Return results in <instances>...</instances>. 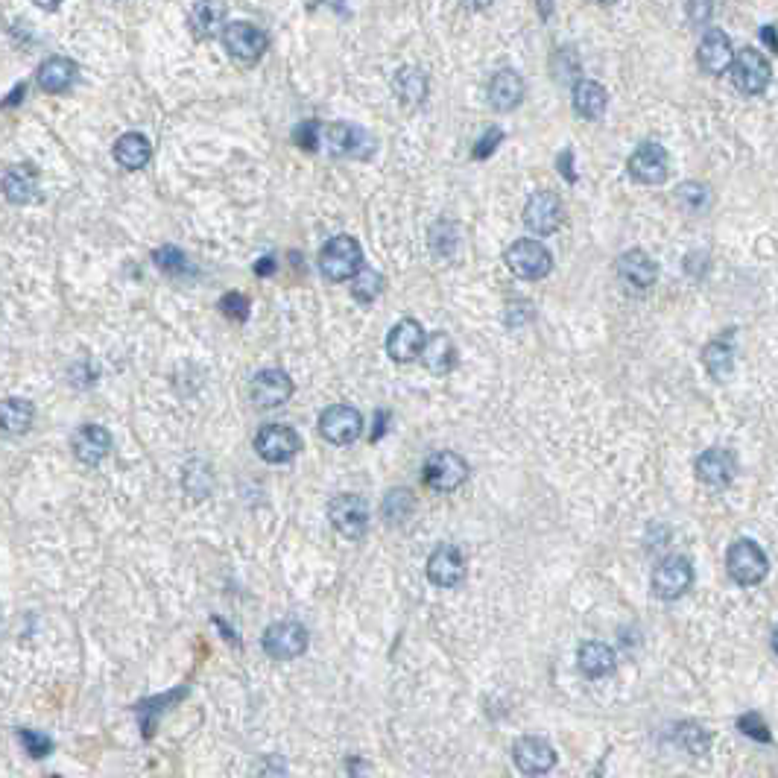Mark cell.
Returning <instances> with one entry per match:
<instances>
[{
  "label": "cell",
  "mask_w": 778,
  "mask_h": 778,
  "mask_svg": "<svg viewBox=\"0 0 778 778\" xmlns=\"http://www.w3.org/2000/svg\"><path fill=\"white\" fill-rule=\"evenodd\" d=\"M360 270H363V249H360V243L354 237L337 234V237H331L322 246V252H319V273L325 275L328 281H334V284L349 281Z\"/></svg>",
  "instance_id": "cell-1"
},
{
  "label": "cell",
  "mask_w": 778,
  "mask_h": 778,
  "mask_svg": "<svg viewBox=\"0 0 778 778\" xmlns=\"http://www.w3.org/2000/svg\"><path fill=\"white\" fill-rule=\"evenodd\" d=\"M726 571L738 585H758L770 574V559L752 539H738L726 553Z\"/></svg>",
  "instance_id": "cell-2"
},
{
  "label": "cell",
  "mask_w": 778,
  "mask_h": 778,
  "mask_svg": "<svg viewBox=\"0 0 778 778\" xmlns=\"http://www.w3.org/2000/svg\"><path fill=\"white\" fill-rule=\"evenodd\" d=\"M506 267L509 273L521 281H539L545 278L553 270V255L547 252L542 243L530 240V237H521L515 240L509 249H506Z\"/></svg>",
  "instance_id": "cell-3"
},
{
  "label": "cell",
  "mask_w": 778,
  "mask_h": 778,
  "mask_svg": "<svg viewBox=\"0 0 778 778\" xmlns=\"http://www.w3.org/2000/svg\"><path fill=\"white\" fill-rule=\"evenodd\" d=\"M770 79H773V65L770 59L755 50V47H746L735 56V65H732V82L738 88L740 94L746 97H758L770 88Z\"/></svg>",
  "instance_id": "cell-4"
},
{
  "label": "cell",
  "mask_w": 778,
  "mask_h": 778,
  "mask_svg": "<svg viewBox=\"0 0 778 778\" xmlns=\"http://www.w3.org/2000/svg\"><path fill=\"white\" fill-rule=\"evenodd\" d=\"M264 653L275 662H293L308 650V629L296 621L273 623L261 638Z\"/></svg>",
  "instance_id": "cell-5"
},
{
  "label": "cell",
  "mask_w": 778,
  "mask_h": 778,
  "mask_svg": "<svg viewBox=\"0 0 778 778\" xmlns=\"http://www.w3.org/2000/svg\"><path fill=\"white\" fill-rule=\"evenodd\" d=\"M319 147L337 158H366L375 150V141H372L360 126L328 123V126H322V141H319Z\"/></svg>",
  "instance_id": "cell-6"
},
{
  "label": "cell",
  "mask_w": 778,
  "mask_h": 778,
  "mask_svg": "<svg viewBox=\"0 0 778 778\" xmlns=\"http://www.w3.org/2000/svg\"><path fill=\"white\" fill-rule=\"evenodd\" d=\"M328 518L334 524V530L343 536V539H363L366 530H369V504L366 498L360 495H337L331 506H328Z\"/></svg>",
  "instance_id": "cell-7"
},
{
  "label": "cell",
  "mask_w": 778,
  "mask_h": 778,
  "mask_svg": "<svg viewBox=\"0 0 778 778\" xmlns=\"http://www.w3.org/2000/svg\"><path fill=\"white\" fill-rule=\"evenodd\" d=\"M255 451L264 463H290L302 451V436L290 425H264L255 436Z\"/></svg>",
  "instance_id": "cell-8"
},
{
  "label": "cell",
  "mask_w": 778,
  "mask_h": 778,
  "mask_svg": "<svg viewBox=\"0 0 778 778\" xmlns=\"http://www.w3.org/2000/svg\"><path fill=\"white\" fill-rule=\"evenodd\" d=\"M694 585V565L685 556H667L653 571V594L659 600H679Z\"/></svg>",
  "instance_id": "cell-9"
},
{
  "label": "cell",
  "mask_w": 778,
  "mask_h": 778,
  "mask_svg": "<svg viewBox=\"0 0 778 778\" xmlns=\"http://www.w3.org/2000/svg\"><path fill=\"white\" fill-rule=\"evenodd\" d=\"M468 463L460 457V454H454V451H436V454H430L428 460H425V468H422V474H425V483H428L430 489H436V492H454V489H460L463 483L468 480Z\"/></svg>",
  "instance_id": "cell-10"
},
{
  "label": "cell",
  "mask_w": 778,
  "mask_h": 778,
  "mask_svg": "<svg viewBox=\"0 0 778 778\" xmlns=\"http://www.w3.org/2000/svg\"><path fill=\"white\" fill-rule=\"evenodd\" d=\"M360 430H363V416L357 407H349V404L325 407L319 416V433L331 445H351L360 436Z\"/></svg>",
  "instance_id": "cell-11"
},
{
  "label": "cell",
  "mask_w": 778,
  "mask_h": 778,
  "mask_svg": "<svg viewBox=\"0 0 778 778\" xmlns=\"http://www.w3.org/2000/svg\"><path fill=\"white\" fill-rule=\"evenodd\" d=\"M629 176L641 185H662L670 173V158L667 150L656 141H644L632 156H629Z\"/></svg>",
  "instance_id": "cell-12"
},
{
  "label": "cell",
  "mask_w": 778,
  "mask_h": 778,
  "mask_svg": "<svg viewBox=\"0 0 778 778\" xmlns=\"http://www.w3.org/2000/svg\"><path fill=\"white\" fill-rule=\"evenodd\" d=\"M562 220H565L562 199L556 194H550V191L533 194L527 199V205H524V226L533 234H542V237H545V234L559 232Z\"/></svg>",
  "instance_id": "cell-13"
},
{
  "label": "cell",
  "mask_w": 778,
  "mask_h": 778,
  "mask_svg": "<svg viewBox=\"0 0 778 778\" xmlns=\"http://www.w3.org/2000/svg\"><path fill=\"white\" fill-rule=\"evenodd\" d=\"M223 41H226V50L232 53L237 62L243 65H255L264 53H267V36L264 30L246 24V21H234L223 30Z\"/></svg>",
  "instance_id": "cell-14"
},
{
  "label": "cell",
  "mask_w": 778,
  "mask_h": 778,
  "mask_svg": "<svg viewBox=\"0 0 778 778\" xmlns=\"http://www.w3.org/2000/svg\"><path fill=\"white\" fill-rule=\"evenodd\" d=\"M428 346V334L416 319H401L387 337V354L395 363H413L422 360V351Z\"/></svg>",
  "instance_id": "cell-15"
},
{
  "label": "cell",
  "mask_w": 778,
  "mask_h": 778,
  "mask_svg": "<svg viewBox=\"0 0 778 778\" xmlns=\"http://www.w3.org/2000/svg\"><path fill=\"white\" fill-rule=\"evenodd\" d=\"M255 407L261 410H275L281 404H287L293 398V381L287 372L281 369H264L252 378V389H249Z\"/></svg>",
  "instance_id": "cell-16"
},
{
  "label": "cell",
  "mask_w": 778,
  "mask_h": 778,
  "mask_svg": "<svg viewBox=\"0 0 778 778\" xmlns=\"http://www.w3.org/2000/svg\"><path fill=\"white\" fill-rule=\"evenodd\" d=\"M512 758L515 767L527 776H545L556 767V749L545 738H533V735L521 738L512 746Z\"/></svg>",
  "instance_id": "cell-17"
},
{
  "label": "cell",
  "mask_w": 778,
  "mask_h": 778,
  "mask_svg": "<svg viewBox=\"0 0 778 778\" xmlns=\"http://www.w3.org/2000/svg\"><path fill=\"white\" fill-rule=\"evenodd\" d=\"M428 580L436 588H457L466 580V559H463L460 547L442 545L430 553Z\"/></svg>",
  "instance_id": "cell-18"
},
{
  "label": "cell",
  "mask_w": 778,
  "mask_h": 778,
  "mask_svg": "<svg viewBox=\"0 0 778 778\" xmlns=\"http://www.w3.org/2000/svg\"><path fill=\"white\" fill-rule=\"evenodd\" d=\"M694 471L700 477V483L705 486H714V489H726L735 474H738V463H735V454L726 451V448H708L702 451L694 463Z\"/></svg>",
  "instance_id": "cell-19"
},
{
  "label": "cell",
  "mask_w": 778,
  "mask_h": 778,
  "mask_svg": "<svg viewBox=\"0 0 778 778\" xmlns=\"http://www.w3.org/2000/svg\"><path fill=\"white\" fill-rule=\"evenodd\" d=\"M697 59H700L702 71H708L711 77H723L726 71H732L735 65V50H732V41L723 30H708L700 41V50H697Z\"/></svg>",
  "instance_id": "cell-20"
},
{
  "label": "cell",
  "mask_w": 778,
  "mask_h": 778,
  "mask_svg": "<svg viewBox=\"0 0 778 778\" xmlns=\"http://www.w3.org/2000/svg\"><path fill=\"white\" fill-rule=\"evenodd\" d=\"M71 448H74L79 463L97 466V463H103V460L109 457V451H112V433L106 428H100V425H82V428L74 433V439H71Z\"/></svg>",
  "instance_id": "cell-21"
},
{
  "label": "cell",
  "mask_w": 778,
  "mask_h": 778,
  "mask_svg": "<svg viewBox=\"0 0 778 778\" xmlns=\"http://www.w3.org/2000/svg\"><path fill=\"white\" fill-rule=\"evenodd\" d=\"M618 275L635 290H650L659 281V264L644 249H629L618 258Z\"/></svg>",
  "instance_id": "cell-22"
},
{
  "label": "cell",
  "mask_w": 778,
  "mask_h": 778,
  "mask_svg": "<svg viewBox=\"0 0 778 778\" xmlns=\"http://www.w3.org/2000/svg\"><path fill=\"white\" fill-rule=\"evenodd\" d=\"M3 194L15 205H27L39 196V173L33 164H18L9 167L3 176Z\"/></svg>",
  "instance_id": "cell-23"
},
{
  "label": "cell",
  "mask_w": 778,
  "mask_h": 778,
  "mask_svg": "<svg viewBox=\"0 0 778 778\" xmlns=\"http://www.w3.org/2000/svg\"><path fill=\"white\" fill-rule=\"evenodd\" d=\"M606 106H609V91L594 82V79H580L574 85V112L585 120H600L606 115Z\"/></svg>",
  "instance_id": "cell-24"
},
{
  "label": "cell",
  "mask_w": 778,
  "mask_h": 778,
  "mask_svg": "<svg viewBox=\"0 0 778 778\" xmlns=\"http://www.w3.org/2000/svg\"><path fill=\"white\" fill-rule=\"evenodd\" d=\"M524 100V79L515 71H498L489 82V103L498 112H512Z\"/></svg>",
  "instance_id": "cell-25"
},
{
  "label": "cell",
  "mask_w": 778,
  "mask_h": 778,
  "mask_svg": "<svg viewBox=\"0 0 778 778\" xmlns=\"http://www.w3.org/2000/svg\"><path fill=\"white\" fill-rule=\"evenodd\" d=\"M615 650L603 641H585L583 647L577 650V664L583 670V676L588 679H603L615 670Z\"/></svg>",
  "instance_id": "cell-26"
},
{
  "label": "cell",
  "mask_w": 778,
  "mask_h": 778,
  "mask_svg": "<svg viewBox=\"0 0 778 778\" xmlns=\"http://www.w3.org/2000/svg\"><path fill=\"white\" fill-rule=\"evenodd\" d=\"M77 82V62L65 56H50L39 68V85L47 94H65Z\"/></svg>",
  "instance_id": "cell-27"
},
{
  "label": "cell",
  "mask_w": 778,
  "mask_h": 778,
  "mask_svg": "<svg viewBox=\"0 0 778 778\" xmlns=\"http://www.w3.org/2000/svg\"><path fill=\"white\" fill-rule=\"evenodd\" d=\"M226 3L223 0H196L191 9V30L196 39H214L223 30Z\"/></svg>",
  "instance_id": "cell-28"
},
{
  "label": "cell",
  "mask_w": 778,
  "mask_h": 778,
  "mask_svg": "<svg viewBox=\"0 0 778 778\" xmlns=\"http://www.w3.org/2000/svg\"><path fill=\"white\" fill-rule=\"evenodd\" d=\"M150 156H153V147H150V141H147L141 132H126V135L117 138L115 158L123 170H141V167H147Z\"/></svg>",
  "instance_id": "cell-29"
},
{
  "label": "cell",
  "mask_w": 778,
  "mask_h": 778,
  "mask_svg": "<svg viewBox=\"0 0 778 778\" xmlns=\"http://www.w3.org/2000/svg\"><path fill=\"white\" fill-rule=\"evenodd\" d=\"M422 363L428 366L433 375H448L454 369V363H457V349H454L451 337L442 334V331L430 334L428 346L422 351Z\"/></svg>",
  "instance_id": "cell-30"
},
{
  "label": "cell",
  "mask_w": 778,
  "mask_h": 778,
  "mask_svg": "<svg viewBox=\"0 0 778 778\" xmlns=\"http://www.w3.org/2000/svg\"><path fill=\"white\" fill-rule=\"evenodd\" d=\"M33 416H36V407L27 398H3V404H0V422L9 436L27 433L33 425Z\"/></svg>",
  "instance_id": "cell-31"
},
{
  "label": "cell",
  "mask_w": 778,
  "mask_h": 778,
  "mask_svg": "<svg viewBox=\"0 0 778 778\" xmlns=\"http://www.w3.org/2000/svg\"><path fill=\"white\" fill-rule=\"evenodd\" d=\"M702 363H705L708 375H711L717 384L729 381V375H732V369H735V349H732V343H729V340H711V343L705 346V351H702Z\"/></svg>",
  "instance_id": "cell-32"
},
{
  "label": "cell",
  "mask_w": 778,
  "mask_h": 778,
  "mask_svg": "<svg viewBox=\"0 0 778 778\" xmlns=\"http://www.w3.org/2000/svg\"><path fill=\"white\" fill-rule=\"evenodd\" d=\"M413 512H416V495L410 489H392L381 504V515L387 524H404L410 521Z\"/></svg>",
  "instance_id": "cell-33"
},
{
  "label": "cell",
  "mask_w": 778,
  "mask_h": 778,
  "mask_svg": "<svg viewBox=\"0 0 778 778\" xmlns=\"http://www.w3.org/2000/svg\"><path fill=\"white\" fill-rule=\"evenodd\" d=\"M387 287V281H384V275L378 273V270H360V273L351 278V296L360 302V305H372L378 296H381V290Z\"/></svg>",
  "instance_id": "cell-34"
},
{
  "label": "cell",
  "mask_w": 778,
  "mask_h": 778,
  "mask_svg": "<svg viewBox=\"0 0 778 778\" xmlns=\"http://www.w3.org/2000/svg\"><path fill=\"white\" fill-rule=\"evenodd\" d=\"M395 91H398V97L404 100V103H422L425 100V94H428V82L425 77L419 74V71H413V68H404L398 79H395Z\"/></svg>",
  "instance_id": "cell-35"
},
{
  "label": "cell",
  "mask_w": 778,
  "mask_h": 778,
  "mask_svg": "<svg viewBox=\"0 0 778 778\" xmlns=\"http://www.w3.org/2000/svg\"><path fill=\"white\" fill-rule=\"evenodd\" d=\"M153 261H156L161 273H188V258L179 246H161L153 252Z\"/></svg>",
  "instance_id": "cell-36"
},
{
  "label": "cell",
  "mask_w": 778,
  "mask_h": 778,
  "mask_svg": "<svg viewBox=\"0 0 778 778\" xmlns=\"http://www.w3.org/2000/svg\"><path fill=\"white\" fill-rule=\"evenodd\" d=\"M738 732L746 738L758 740V743H770V726L764 723V717L758 711H746L738 717Z\"/></svg>",
  "instance_id": "cell-37"
},
{
  "label": "cell",
  "mask_w": 778,
  "mask_h": 778,
  "mask_svg": "<svg viewBox=\"0 0 778 778\" xmlns=\"http://www.w3.org/2000/svg\"><path fill=\"white\" fill-rule=\"evenodd\" d=\"M18 740H21V746L27 749V755L30 758H47L50 752H53V740L47 738V735H41V732H33V729H21L18 732Z\"/></svg>",
  "instance_id": "cell-38"
},
{
  "label": "cell",
  "mask_w": 778,
  "mask_h": 778,
  "mask_svg": "<svg viewBox=\"0 0 778 778\" xmlns=\"http://www.w3.org/2000/svg\"><path fill=\"white\" fill-rule=\"evenodd\" d=\"M679 743L691 752V755H702L705 749H708V732L697 726V723H682L679 726Z\"/></svg>",
  "instance_id": "cell-39"
},
{
  "label": "cell",
  "mask_w": 778,
  "mask_h": 778,
  "mask_svg": "<svg viewBox=\"0 0 778 778\" xmlns=\"http://www.w3.org/2000/svg\"><path fill=\"white\" fill-rule=\"evenodd\" d=\"M293 141H296L302 150L316 153V150H319V141H322V123H316V120H305L302 126H296Z\"/></svg>",
  "instance_id": "cell-40"
},
{
  "label": "cell",
  "mask_w": 778,
  "mask_h": 778,
  "mask_svg": "<svg viewBox=\"0 0 778 778\" xmlns=\"http://www.w3.org/2000/svg\"><path fill=\"white\" fill-rule=\"evenodd\" d=\"M220 311L226 313L229 319H237V322H246L249 319V299L243 293H226L220 299Z\"/></svg>",
  "instance_id": "cell-41"
},
{
  "label": "cell",
  "mask_w": 778,
  "mask_h": 778,
  "mask_svg": "<svg viewBox=\"0 0 778 778\" xmlns=\"http://www.w3.org/2000/svg\"><path fill=\"white\" fill-rule=\"evenodd\" d=\"M676 196H679L682 205H688V208H694V211H700V208L708 205V188H702V185H697V182L682 185V188L676 191Z\"/></svg>",
  "instance_id": "cell-42"
},
{
  "label": "cell",
  "mask_w": 778,
  "mask_h": 778,
  "mask_svg": "<svg viewBox=\"0 0 778 778\" xmlns=\"http://www.w3.org/2000/svg\"><path fill=\"white\" fill-rule=\"evenodd\" d=\"M504 141V132L501 129H489L483 138H480V144L474 147V158H486V156H492L495 153V147Z\"/></svg>",
  "instance_id": "cell-43"
},
{
  "label": "cell",
  "mask_w": 778,
  "mask_h": 778,
  "mask_svg": "<svg viewBox=\"0 0 778 778\" xmlns=\"http://www.w3.org/2000/svg\"><path fill=\"white\" fill-rule=\"evenodd\" d=\"M688 15H691L694 24H705L708 15H711V0H691L688 3Z\"/></svg>",
  "instance_id": "cell-44"
},
{
  "label": "cell",
  "mask_w": 778,
  "mask_h": 778,
  "mask_svg": "<svg viewBox=\"0 0 778 778\" xmlns=\"http://www.w3.org/2000/svg\"><path fill=\"white\" fill-rule=\"evenodd\" d=\"M571 161H574V153L571 150H565L562 156H559V170H562V176L568 179V182H577V173H574V167H571Z\"/></svg>",
  "instance_id": "cell-45"
},
{
  "label": "cell",
  "mask_w": 778,
  "mask_h": 778,
  "mask_svg": "<svg viewBox=\"0 0 778 778\" xmlns=\"http://www.w3.org/2000/svg\"><path fill=\"white\" fill-rule=\"evenodd\" d=\"M761 41H764V44H767V47H770V50H773V53H776V56H778V33H776V27H764V30H761Z\"/></svg>",
  "instance_id": "cell-46"
},
{
  "label": "cell",
  "mask_w": 778,
  "mask_h": 778,
  "mask_svg": "<svg viewBox=\"0 0 778 778\" xmlns=\"http://www.w3.org/2000/svg\"><path fill=\"white\" fill-rule=\"evenodd\" d=\"M273 270H275V258H270V255L261 258V261L255 264V275H273Z\"/></svg>",
  "instance_id": "cell-47"
},
{
  "label": "cell",
  "mask_w": 778,
  "mask_h": 778,
  "mask_svg": "<svg viewBox=\"0 0 778 778\" xmlns=\"http://www.w3.org/2000/svg\"><path fill=\"white\" fill-rule=\"evenodd\" d=\"M387 422H389L387 410H384V413H378V430L372 433V439H381V436H384V428H387Z\"/></svg>",
  "instance_id": "cell-48"
},
{
  "label": "cell",
  "mask_w": 778,
  "mask_h": 778,
  "mask_svg": "<svg viewBox=\"0 0 778 778\" xmlns=\"http://www.w3.org/2000/svg\"><path fill=\"white\" fill-rule=\"evenodd\" d=\"M18 100H24V85H18V88H15V91H12V97H9V100H6V106H15V103H18Z\"/></svg>",
  "instance_id": "cell-49"
},
{
  "label": "cell",
  "mask_w": 778,
  "mask_h": 778,
  "mask_svg": "<svg viewBox=\"0 0 778 778\" xmlns=\"http://www.w3.org/2000/svg\"><path fill=\"white\" fill-rule=\"evenodd\" d=\"M463 3H466L468 9H486V6H489L492 0H463Z\"/></svg>",
  "instance_id": "cell-50"
},
{
  "label": "cell",
  "mask_w": 778,
  "mask_h": 778,
  "mask_svg": "<svg viewBox=\"0 0 778 778\" xmlns=\"http://www.w3.org/2000/svg\"><path fill=\"white\" fill-rule=\"evenodd\" d=\"M33 3H36V6H41V9H56L62 0H33Z\"/></svg>",
  "instance_id": "cell-51"
},
{
  "label": "cell",
  "mask_w": 778,
  "mask_h": 778,
  "mask_svg": "<svg viewBox=\"0 0 778 778\" xmlns=\"http://www.w3.org/2000/svg\"><path fill=\"white\" fill-rule=\"evenodd\" d=\"M773 650L778 653V626H776V632H773Z\"/></svg>",
  "instance_id": "cell-52"
},
{
  "label": "cell",
  "mask_w": 778,
  "mask_h": 778,
  "mask_svg": "<svg viewBox=\"0 0 778 778\" xmlns=\"http://www.w3.org/2000/svg\"><path fill=\"white\" fill-rule=\"evenodd\" d=\"M594 3H615V0H594Z\"/></svg>",
  "instance_id": "cell-53"
}]
</instances>
